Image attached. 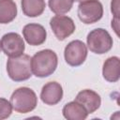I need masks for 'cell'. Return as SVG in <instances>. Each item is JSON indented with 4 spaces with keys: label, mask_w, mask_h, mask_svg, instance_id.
Listing matches in <instances>:
<instances>
[{
    "label": "cell",
    "mask_w": 120,
    "mask_h": 120,
    "mask_svg": "<svg viewBox=\"0 0 120 120\" xmlns=\"http://www.w3.org/2000/svg\"><path fill=\"white\" fill-rule=\"evenodd\" d=\"M50 26L58 40H64L75 31L73 20L65 15H55L50 20Z\"/></svg>",
    "instance_id": "obj_8"
},
{
    "label": "cell",
    "mask_w": 120,
    "mask_h": 120,
    "mask_svg": "<svg viewBox=\"0 0 120 120\" xmlns=\"http://www.w3.org/2000/svg\"><path fill=\"white\" fill-rule=\"evenodd\" d=\"M75 101L82 105L88 113L95 112L101 104L100 96L91 89H84L80 91L75 98Z\"/></svg>",
    "instance_id": "obj_11"
},
{
    "label": "cell",
    "mask_w": 120,
    "mask_h": 120,
    "mask_svg": "<svg viewBox=\"0 0 120 120\" xmlns=\"http://www.w3.org/2000/svg\"><path fill=\"white\" fill-rule=\"evenodd\" d=\"M112 27L114 30L115 34L118 36V29H119V18H113L112 20Z\"/></svg>",
    "instance_id": "obj_19"
},
{
    "label": "cell",
    "mask_w": 120,
    "mask_h": 120,
    "mask_svg": "<svg viewBox=\"0 0 120 120\" xmlns=\"http://www.w3.org/2000/svg\"><path fill=\"white\" fill-rule=\"evenodd\" d=\"M103 78L109 82H116L120 79V60L117 56L107 58L102 67Z\"/></svg>",
    "instance_id": "obj_12"
},
{
    "label": "cell",
    "mask_w": 120,
    "mask_h": 120,
    "mask_svg": "<svg viewBox=\"0 0 120 120\" xmlns=\"http://www.w3.org/2000/svg\"><path fill=\"white\" fill-rule=\"evenodd\" d=\"M21 6L22 13L27 17L40 16L46 8L44 0H21Z\"/></svg>",
    "instance_id": "obj_14"
},
{
    "label": "cell",
    "mask_w": 120,
    "mask_h": 120,
    "mask_svg": "<svg viewBox=\"0 0 120 120\" xmlns=\"http://www.w3.org/2000/svg\"><path fill=\"white\" fill-rule=\"evenodd\" d=\"M12 109L19 113H27L35 110L38 105V97L29 87L17 88L10 97Z\"/></svg>",
    "instance_id": "obj_3"
},
{
    "label": "cell",
    "mask_w": 120,
    "mask_h": 120,
    "mask_svg": "<svg viewBox=\"0 0 120 120\" xmlns=\"http://www.w3.org/2000/svg\"><path fill=\"white\" fill-rule=\"evenodd\" d=\"M78 17L85 24L98 22L103 16V6L98 0H85L78 6Z\"/></svg>",
    "instance_id": "obj_5"
},
{
    "label": "cell",
    "mask_w": 120,
    "mask_h": 120,
    "mask_svg": "<svg viewBox=\"0 0 120 120\" xmlns=\"http://www.w3.org/2000/svg\"><path fill=\"white\" fill-rule=\"evenodd\" d=\"M88 49L96 54H103L111 51L113 45L110 33L103 28H96L90 31L86 38Z\"/></svg>",
    "instance_id": "obj_4"
},
{
    "label": "cell",
    "mask_w": 120,
    "mask_h": 120,
    "mask_svg": "<svg viewBox=\"0 0 120 120\" xmlns=\"http://www.w3.org/2000/svg\"><path fill=\"white\" fill-rule=\"evenodd\" d=\"M63 88L57 82H49L45 83L40 92V98L46 105H56L62 100Z\"/></svg>",
    "instance_id": "obj_10"
},
{
    "label": "cell",
    "mask_w": 120,
    "mask_h": 120,
    "mask_svg": "<svg viewBox=\"0 0 120 120\" xmlns=\"http://www.w3.org/2000/svg\"><path fill=\"white\" fill-rule=\"evenodd\" d=\"M87 46L79 39L70 41L65 48V61L70 67H79L84 63L87 57Z\"/></svg>",
    "instance_id": "obj_6"
},
{
    "label": "cell",
    "mask_w": 120,
    "mask_h": 120,
    "mask_svg": "<svg viewBox=\"0 0 120 120\" xmlns=\"http://www.w3.org/2000/svg\"><path fill=\"white\" fill-rule=\"evenodd\" d=\"M62 112L64 117L68 120H84L89 114L85 108L75 100L65 104Z\"/></svg>",
    "instance_id": "obj_13"
},
{
    "label": "cell",
    "mask_w": 120,
    "mask_h": 120,
    "mask_svg": "<svg viewBox=\"0 0 120 120\" xmlns=\"http://www.w3.org/2000/svg\"><path fill=\"white\" fill-rule=\"evenodd\" d=\"M22 35L29 45L38 46L45 42L47 32L43 25L38 23H28L22 28Z\"/></svg>",
    "instance_id": "obj_9"
},
{
    "label": "cell",
    "mask_w": 120,
    "mask_h": 120,
    "mask_svg": "<svg viewBox=\"0 0 120 120\" xmlns=\"http://www.w3.org/2000/svg\"><path fill=\"white\" fill-rule=\"evenodd\" d=\"M17 6L13 0H0V23L11 22L17 16Z\"/></svg>",
    "instance_id": "obj_15"
},
{
    "label": "cell",
    "mask_w": 120,
    "mask_h": 120,
    "mask_svg": "<svg viewBox=\"0 0 120 120\" xmlns=\"http://www.w3.org/2000/svg\"><path fill=\"white\" fill-rule=\"evenodd\" d=\"M7 72L14 82L27 81L32 76L31 57L28 54H22L16 57H9L7 61Z\"/></svg>",
    "instance_id": "obj_2"
},
{
    "label": "cell",
    "mask_w": 120,
    "mask_h": 120,
    "mask_svg": "<svg viewBox=\"0 0 120 120\" xmlns=\"http://www.w3.org/2000/svg\"><path fill=\"white\" fill-rule=\"evenodd\" d=\"M75 0H49L51 11L57 15H63L70 11Z\"/></svg>",
    "instance_id": "obj_16"
},
{
    "label": "cell",
    "mask_w": 120,
    "mask_h": 120,
    "mask_svg": "<svg viewBox=\"0 0 120 120\" xmlns=\"http://www.w3.org/2000/svg\"><path fill=\"white\" fill-rule=\"evenodd\" d=\"M12 106L10 101L4 98H0V120L7 119L11 115Z\"/></svg>",
    "instance_id": "obj_17"
},
{
    "label": "cell",
    "mask_w": 120,
    "mask_h": 120,
    "mask_svg": "<svg viewBox=\"0 0 120 120\" xmlns=\"http://www.w3.org/2000/svg\"><path fill=\"white\" fill-rule=\"evenodd\" d=\"M75 1H76V2H79V3H80V2H82V1H85V0H75Z\"/></svg>",
    "instance_id": "obj_20"
},
{
    "label": "cell",
    "mask_w": 120,
    "mask_h": 120,
    "mask_svg": "<svg viewBox=\"0 0 120 120\" xmlns=\"http://www.w3.org/2000/svg\"><path fill=\"white\" fill-rule=\"evenodd\" d=\"M111 10L113 14V18H119V0H112Z\"/></svg>",
    "instance_id": "obj_18"
},
{
    "label": "cell",
    "mask_w": 120,
    "mask_h": 120,
    "mask_svg": "<svg viewBox=\"0 0 120 120\" xmlns=\"http://www.w3.org/2000/svg\"><path fill=\"white\" fill-rule=\"evenodd\" d=\"M0 46L3 52L8 57L20 56L25 50V45L22 38L15 32L5 34L0 40Z\"/></svg>",
    "instance_id": "obj_7"
},
{
    "label": "cell",
    "mask_w": 120,
    "mask_h": 120,
    "mask_svg": "<svg viewBox=\"0 0 120 120\" xmlns=\"http://www.w3.org/2000/svg\"><path fill=\"white\" fill-rule=\"evenodd\" d=\"M0 51H1V46H0Z\"/></svg>",
    "instance_id": "obj_21"
},
{
    "label": "cell",
    "mask_w": 120,
    "mask_h": 120,
    "mask_svg": "<svg viewBox=\"0 0 120 120\" xmlns=\"http://www.w3.org/2000/svg\"><path fill=\"white\" fill-rule=\"evenodd\" d=\"M58 65V57L55 52L50 49L41 50L31 57L32 73L38 78L52 75Z\"/></svg>",
    "instance_id": "obj_1"
}]
</instances>
